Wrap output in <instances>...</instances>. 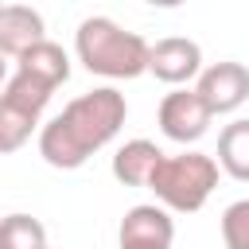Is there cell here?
<instances>
[{
    "mask_svg": "<svg viewBox=\"0 0 249 249\" xmlns=\"http://www.w3.org/2000/svg\"><path fill=\"white\" fill-rule=\"evenodd\" d=\"M218 175H222V163L214 156H206V152H179V156H163L160 160V167L148 179V191L171 214H195L214 195Z\"/></svg>",
    "mask_w": 249,
    "mask_h": 249,
    "instance_id": "obj_3",
    "label": "cell"
},
{
    "mask_svg": "<svg viewBox=\"0 0 249 249\" xmlns=\"http://www.w3.org/2000/svg\"><path fill=\"white\" fill-rule=\"evenodd\" d=\"M144 4H152V8H179V4H187V0H144Z\"/></svg>",
    "mask_w": 249,
    "mask_h": 249,
    "instance_id": "obj_15",
    "label": "cell"
},
{
    "mask_svg": "<svg viewBox=\"0 0 249 249\" xmlns=\"http://www.w3.org/2000/svg\"><path fill=\"white\" fill-rule=\"evenodd\" d=\"M51 93H54V86L27 74V70H16L4 82V93H0V152H16V148H23V140H31Z\"/></svg>",
    "mask_w": 249,
    "mask_h": 249,
    "instance_id": "obj_4",
    "label": "cell"
},
{
    "mask_svg": "<svg viewBox=\"0 0 249 249\" xmlns=\"http://www.w3.org/2000/svg\"><path fill=\"white\" fill-rule=\"evenodd\" d=\"M128 101L117 86H97L74 97L58 117L39 128V156L58 171H78L93 152H101L124 124Z\"/></svg>",
    "mask_w": 249,
    "mask_h": 249,
    "instance_id": "obj_1",
    "label": "cell"
},
{
    "mask_svg": "<svg viewBox=\"0 0 249 249\" xmlns=\"http://www.w3.org/2000/svg\"><path fill=\"white\" fill-rule=\"evenodd\" d=\"M16 70H27V74H35V78H43V82H51L54 89L70 78V54L58 47V43H51V39H39L35 47H27L19 58H16Z\"/></svg>",
    "mask_w": 249,
    "mask_h": 249,
    "instance_id": "obj_11",
    "label": "cell"
},
{
    "mask_svg": "<svg viewBox=\"0 0 249 249\" xmlns=\"http://www.w3.org/2000/svg\"><path fill=\"white\" fill-rule=\"evenodd\" d=\"M43 249H51V245H43Z\"/></svg>",
    "mask_w": 249,
    "mask_h": 249,
    "instance_id": "obj_16",
    "label": "cell"
},
{
    "mask_svg": "<svg viewBox=\"0 0 249 249\" xmlns=\"http://www.w3.org/2000/svg\"><path fill=\"white\" fill-rule=\"evenodd\" d=\"M156 121H160V132H163L167 140H175V144L187 148V144H195V140L206 136V128H210V121H214V109L202 101L198 89L175 86L171 93H163V101H160V109H156Z\"/></svg>",
    "mask_w": 249,
    "mask_h": 249,
    "instance_id": "obj_5",
    "label": "cell"
},
{
    "mask_svg": "<svg viewBox=\"0 0 249 249\" xmlns=\"http://www.w3.org/2000/svg\"><path fill=\"white\" fill-rule=\"evenodd\" d=\"M218 163L230 179L249 183V117L230 121L218 132Z\"/></svg>",
    "mask_w": 249,
    "mask_h": 249,
    "instance_id": "obj_12",
    "label": "cell"
},
{
    "mask_svg": "<svg viewBox=\"0 0 249 249\" xmlns=\"http://www.w3.org/2000/svg\"><path fill=\"white\" fill-rule=\"evenodd\" d=\"M171 241H175V218L163 202H140L124 210L117 249H171Z\"/></svg>",
    "mask_w": 249,
    "mask_h": 249,
    "instance_id": "obj_6",
    "label": "cell"
},
{
    "mask_svg": "<svg viewBox=\"0 0 249 249\" xmlns=\"http://www.w3.org/2000/svg\"><path fill=\"white\" fill-rule=\"evenodd\" d=\"M202 47L187 35H167L152 43V58H148V74L163 86H191L202 74Z\"/></svg>",
    "mask_w": 249,
    "mask_h": 249,
    "instance_id": "obj_7",
    "label": "cell"
},
{
    "mask_svg": "<svg viewBox=\"0 0 249 249\" xmlns=\"http://www.w3.org/2000/svg\"><path fill=\"white\" fill-rule=\"evenodd\" d=\"M222 241L226 249H249V198H237L222 210Z\"/></svg>",
    "mask_w": 249,
    "mask_h": 249,
    "instance_id": "obj_14",
    "label": "cell"
},
{
    "mask_svg": "<svg viewBox=\"0 0 249 249\" xmlns=\"http://www.w3.org/2000/svg\"><path fill=\"white\" fill-rule=\"evenodd\" d=\"M195 89H198L202 101L214 109V117L237 113V109L249 101V66H245V62H233V58L214 62V66H206V70L198 74Z\"/></svg>",
    "mask_w": 249,
    "mask_h": 249,
    "instance_id": "obj_8",
    "label": "cell"
},
{
    "mask_svg": "<svg viewBox=\"0 0 249 249\" xmlns=\"http://www.w3.org/2000/svg\"><path fill=\"white\" fill-rule=\"evenodd\" d=\"M74 54H78V62L89 74L109 78V82H121V78L148 74L152 43L144 35H136V31H124L109 16H89L74 31Z\"/></svg>",
    "mask_w": 249,
    "mask_h": 249,
    "instance_id": "obj_2",
    "label": "cell"
},
{
    "mask_svg": "<svg viewBox=\"0 0 249 249\" xmlns=\"http://www.w3.org/2000/svg\"><path fill=\"white\" fill-rule=\"evenodd\" d=\"M47 245V230L39 218L31 214H8L0 226V249H43Z\"/></svg>",
    "mask_w": 249,
    "mask_h": 249,
    "instance_id": "obj_13",
    "label": "cell"
},
{
    "mask_svg": "<svg viewBox=\"0 0 249 249\" xmlns=\"http://www.w3.org/2000/svg\"><path fill=\"white\" fill-rule=\"evenodd\" d=\"M39 39H47V23L35 8H27V4H4L0 8V51L4 54L19 58Z\"/></svg>",
    "mask_w": 249,
    "mask_h": 249,
    "instance_id": "obj_9",
    "label": "cell"
},
{
    "mask_svg": "<svg viewBox=\"0 0 249 249\" xmlns=\"http://www.w3.org/2000/svg\"><path fill=\"white\" fill-rule=\"evenodd\" d=\"M160 160H163L160 144H152V140H144V136L124 140V144L117 148V156H113V179L124 183V187H148V179H152V171L160 167Z\"/></svg>",
    "mask_w": 249,
    "mask_h": 249,
    "instance_id": "obj_10",
    "label": "cell"
}]
</instances>
